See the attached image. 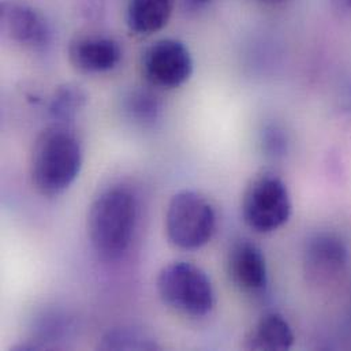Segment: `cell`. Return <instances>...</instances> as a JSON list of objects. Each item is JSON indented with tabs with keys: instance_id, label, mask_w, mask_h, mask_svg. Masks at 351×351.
Masks as SVG:
<instances>
[{
	"instance_id": "cell-12",
	"label": "cell",
	"mask_w": 351,
	"mask_h": 351,
	"mask_svg": "<svg viewBox=\"0 0 351 351\" xmlns=\"http://www.w3.org/2000/svg\"><path fill=\"white\" fill-rule=\"evenodd\" d=\"M176 0H128L126 23L137 36H152L171 21Z\"/></svg>"
},
{
	"instance_id": "cell-4",
	"label": "cell",
	"mask_w": 351,
	"mask_h": 351,
	"mask_svg": "<svg viewBox=\"0 0 351 351\" xmlns=\"http://www.w3.org/2000/svg\"><path fill=\"white\" fill-rule=\"evenodd\" d=\"M241 213L245 224L257 234H271L282 228L293 213L286 182L269 171L252 178L242 195Z\"/></svg>"
},
{
	"instance_id": "cell-10",
	"label": "cell",
	"mask_w": 351,
	"mask_h": 351,
	"mask_svg": "<svg viewBox=\"0 0 351 351\" xmlns=\"http://www.w3.org/2000/svg\"><path fill=\"white\" fill-rule=\"evenodd\" d=\"M71 66L84 74H104L117 69L122 60L119 43L103 33L75 36L67 48Z\"/></svg>"
},
{
	"instance_id": "cell-13",
	"label": "cell",
	"mask_w": 351,
	"mask_h": 351,
	"mask_svg": "<svg viewBox=\"0 0 351 351\" xmlns=\"http://www.w3.org/2000/svg\"><path fill=\"white\" fill-rule=\"evenodd\" d=\"M122 108L126 118L141 128L155 126L163 115L162 99L148 88H136L130 90L123 97Z\"/></svg>"
},
{
	"instance_id": "cell-14",
	"label": "cell",
	"mask_w": 351,
	"mask_h": 351,
	"mask_svg": "<svg viewBox=\"0 0 351 351\" xmlns=\"http://www.w3.org/2000/svg\"><path fill=\"white\" fill-rule=\"evenodd\" d=\"M88 104L86 92L77 84L58 86L48 103V115L56 125H69L78 118Z\"/></svg>"
},
{
	"instance_id": "cell-7",
	"label": "cell",
	"mask_w": 351,
	"mask_h": 351,
	"mask_svg": "<svg viewBox=\"0 0 351 351\" xmlns=\"http://www.w3.org/2000/svg\"><path fill=\"white\" fill-rule=\"evenodd\" d=\"M348 264V246L335 234H316L305 245L304 272L311 285L328 286L335 283L346 272Z\"/></svg>"
},
{
	"instance_id": "cell-16",
	"label": "cell",
	"mask_w": 351,
	"mask_h": 351,
	"mask_svg": "<svg viewBox=\"0 0 351 351\" xmlns=\"http://www.w3.org/2000/svg\"><path fill=\"white\" fill-rule=\"evenodd\" d=\"M263 147L268 156L280 158L287 152V136L276 125L267 126L263 132Z\"/></svg>"
},
{
	"instance_id": "cell-15",
	"label": "cell",
	"mask_w": 351,
	"mask_h": 351,
	"mask_svg": "<svg viewBox=\"0 0 351 351\" xmlns=\"http://www.w3.org/2000/svg\"><path fill=\"white\" fill-rule=\"evenodd\" d=\"M100 350H159L156 339L147 331L136 327L110 330L99 345Z\"/></svg>"
},
{
	"instance_id": "cell-1",
	"label": "cell",
	"mask_w": 351,
	"mask_h": 351,
	"mask_svg": "<svg viewBox=\"0 0 351 351\" xmlns=\"http://www.w3.org/2000/svg\"><path fill=\"white\" fill-rule=\"evenodd\" d=\"M84 147L69 125L52 123L34 141L30 155V178L47 197L63 194L80 176Z\"/></svg>"
},
{
	"instance_id": "cell-2",
	"label": "cell",
	"mask_w": 351,
	"mask_h": 351,
	"mask_svg": "<svg viewBox=\"0 0 351 351\" xmlns=\"http://www.w3.org/2000/svg\"><path fill=\"white\" fill-rule=\"evenodd\" d=\"M138 199L132 190L114 186L93 201L88 213V238L95 253L114 261L129 250L138 224Z\"/></svg>"
},
{
	"instance_id": "cell-9",
	"label": "cell",
	"mask_w": 351,
	"mask_h": 351,
	"mask_svg": "<svg viewBox=\"0 0 351 351\" xmlns=\"http://www.w3.org/2000/svg\"><path fill=\"white\" fill-rule=\"evenodd\" d=\"M226 267L230 282L241 293L258 295L268 287L269 275L265 254L249 239H239L232 243Z\"/></svg>"
},
{
	"instance_id": "cell-19",
	"label": "cell",
	"mask_w": 351,
	"mask_h": 351,
	"mask_svg": "<svg viewBox=\"0 0 351 351\" xmlns=\"http://www.w3.org/2000/svg\"><path fill=\"white\" fill-rule=\"evenodd\" d=\"M261 1H265V3H279V1H283V0H261Z\"/></svg>"
},
{
	"instance_id": "cell-6",
	"label": "cell",
	"mask_w": 351,
	"mask_h": 351,
	"mask_svg": "<svg viewBox=\"0 0 351 351\" xmlns=\"http://www.w3.org/2000/svg\"><path fill=\"white\" fill-rule=\"evenodd\" d=\"M194 60L189 47L176 38L152 43L141 56V73L154 88L171 90L184 85L193 75Z\"/></svg>"
},
{
	"instance_id": "cell-3",
	"label": "cell",
	"mask_w": 351,
	"mask_h": 351,
	"mask_svg": "<svg viewBox=\"0 0 351 351\" xmlns=\"http://www.w3.org/2000/svg\"><path fill=\"white\" fill-rule=\"evenodd\" d=\"M160 300L183 316L201 319L216 304V294L208 274L187 261H174L162 268L156 279Z\"/></svg>"
},
{
	"instance_id": "cell-18",
	"label": "cell",
	"mask_w": 351,
	"mask_h": 351,
	"mask_svg": "<svg viewBox=\"0 0 351 351\" xmlns=\"http://www.w3.org/2000/svg\"><path fill=\"white\" fill-rule=\"evenodd\" d=\"M342 8H351V0H334Z\"/></svg>"
},
{
	"instance_id": "cell-8",
	"label": "cell",
	"mask_w": 351,
	"mask_h": 351,
	"mask_svg": "<svg viewBox=\"0 0 351 351\" xmlns=\"http://www.w3.org/2000/svg\"><path fill=\"white\" fill-rule=\"evenodd\" d=\"M1 29L14 43L30 48H45L52 36L51 25L45 15L29 3L4 0L0 7Z\"/></svg>"
},
{
	"instance_id": "cell-5",
	"label": "cell",
	"mask_w": 351,
	"mask_h": 351,
	"mask_svg": "<svg viewBox=\"0 0 351 351\" xmlns=\"http://www.w3.org/2000/svg\"><path fill=\"white\" fill-rule=\"evenodd\" d=\"M217 216L212 202L195 190H180L171 198L166 213L169 241L179 249L197 250L210 242Z\"/></svg>"
},
{
	"instance_id": "cell-11",
	"label": "cell",
	"mask_w": 351,
	"mask_h": 351,
	"mask_svg": "<svg viewBox=\"0 0 351 351\" xmlns=\"http://www.w3.org/2000/svg\"><path fill=\"white\" fill-rule=\"evenodd\" d=\"M295 335L290 323L278 312L261 316L249 330L243 348L246 350L282 351L293 348Z\"/></svg>"
},
{
	"instance_id": "cell-17",
	"label": "cell",
	"mask_w": 351,
	"mask_h": 351,
	"mask_svg": "<svg viewBox=\"0 0 351 351\" xmlns=\"http://www.w3.org/2000/svg\"><path fill=\"white\" fill-rule=\"evenodd\" d=\"M179 1L183 11L195 14L205 10L213 0H179Z\"/></svg>"
}]
</instances>
